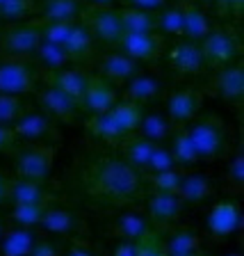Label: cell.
<instances>
[{"instance_id":"cell-5","label":"cell","mask_w":244,"mask_h":256,"mask_svg":"<svg viewBox=\"0 0 244 256\" xmlns=\"http://www.w3.org/2000/svg\"><path fill=\"white\" fill-rule=\"evenodd\" d=\"M82 26L91 32V37L96 42L110 44V46H119L123 37V26L119 18V12L112 7H87L82 10Z\"/></svg>"},{"instance_id":"cell-28","label":"cell","mask_w":244,"mask_h":256,"mask_svg":"<svg viewBox=\"0 0 244 256\" xmlns=\"http://www.w3.org/2000/svg\"><path fill=\"white\" fill-rule=\"evenodd\" d=\"M110 114H112V119L117 122L119 130L128 138V135H133L135 130H137L144 110H142V106H137V103H133V101H121V103L117 101L112 106Z\"/></svg>"},{"instance_id":"cell-25","label":"cell","mask_w":244,"mask_h":256,"mask_svg":"<svg viewBox=\"0 0 244 256\" xmlns=\"http://www.w3.org/2000/svg\"><path fill=\"white\" fill-rule=\"evenodd\" d=\"M213 181L203 174H185L178 186V197L183 204H201L213 197Z\"/></svg>"},{"instance_id":"cell-10","label":"cell","mask_w":244,"mask_h":256,"mask_svg":"<svg viewBox=\"0 0 244 256\" xmlns=\"http://www.w3.org/2000/svg\"><path fill=\"white\" fill-rule=\"evenodd\" d=\"M203 103V94L194 87H185V90H178L174 94H169L167 98V114H169V122L176 126H185L192 119L199 114Z\"/></svg>"},{"instance_id":"cell-35","label":"cell","mask_w":244,"mask_h":256,"mask_svg":"<svg viewBox=\"0 0 244 256\" xmlns=\"http://www.w3.org/2000/svg\"><path fill=\"white\" fill-rule=\"evenodd\" d=\"M34 58L39 60L41 66H46V71H57V69H64L66 62H69V55L64 50L62 46H55V44H48V42H41L34 50Z\"/></svg>"},{"instance_id":"cell-56","label":"cell","mask_w":244,"mask_h":256,"mask_svg":"<svg viewBox=\"0 0 244 256\" xmlns=\"http://www.w3.org/2000/svg\"><path fill=\"white\" fill-rule=\"evenodd\" d=\"M199 2H206V5H210V2H215V0H199Z\"/></svg>"},{"instance_id":"cell-16","label":"cell","mask_w":244,"mask_h":256,"mask_svg":"<svg viewBox=\"0 0 244 256\" xmlns=\"http://www.w3.org/2000/svg\"><path fill=\"white\" fill-rule=\"evenodd\" d=\"M169 62L181 76L199 74V71L206 66L201 46H199L197 42H190V39H183V42H178L174 48H171Z\"/></svg>"},{"instance_id":"cell-31","label":"cell","mask_w":244,"mask_h":256,"mask_svg":"<svg viewBox=\"0 0 244 256\" xmlns=\"http://www.w3.org/2000/svg\"><path fill=\"white\" fill-rule=\"evenodd\" d=\"M87 130L98 140H105V142H123L126 140V135L119 130L117 122L112 119L110 110L103 112V114H91L89 122H87Z\"/></svg>"},{"instance_id":"cell-22","label":"cell","mask_w":244,"mask_h":256,"mask_svg":"<svg viewBox=\"0 0 244 256\" xmlns=\"http://www.w3.org/2000/svg\"><path fill=\"white\" fill-rule=\"evenodd\" d=\"M39 226H41L43 231H48V234H55V236H71L80 229V220L75 218L71 210H66V208L48 206L41 215Z\"/></svg>"},{"instance_id":"cell-50","label":"cell","mask_w":244,"mask_h":256,"mask_svg":"<svg viewBox=\"0 0 244 256\" xmlns=\"http://www.w3.org/2000/svg\"><path fill=\"white\" fill-rule=\"evenodd\" d=\"M112 256H135V240H121V242L114 247Z\"/></svg>"},{"instance_id":"cell-54","label":"cell","mask_w":244,"mask_h":256,"mask_svg":"<svg viewBox=\"0 0 244 256\" xmlns=\"http://www.w3.org/2000/svg\"><path fill=\"white\" fill-rule=\"evenodd\" d=\"M224 256H242L240 252H229V254H224Z\"/></svg>"},{"instance_id":"cell-23","label":"cell","mask_w":244,"mask_h":256,"mask_svg":"<svg viewBox=\"0 0 244 256\" xmlns=\"http://www.w3.org/2000/svg\"><path fill=\"white\" fill-rule=\"evenodd\" d=\"M160 94H162V82L149 74H135L126 85V101H133L137 106L153 101Z\"/></svg>"},{"instance_id":"cell-51","label":"cell","mask_w":244,"mask_h":256,"mask_svg":"<svg viewBox=\"0 0 244 256\" xmlns=\"http://www.w3.org/2000/svg\"><path fill=\"white\" fill-rule=\"evenodd\" d=\"M7 188H9V178L0 172V204L7 202Z\"/></svg>"},{"instance_id":"cell-37","label":"cell","mask_w":244,"mask_h":256,"mask_svg":"<svg viewBox=\"0 0 244 256\" xmlns=\"http://www.w3.org/2000/svg\"><path fill=\"white\" fill-rule=\"evenodd\" d=\"M155 26H158V34H174V37H183V10L181 5L167 7L160 14H155Z\"/></svg>"},{"instance_id":"cell-48","label":"cell","mask_w":244,"mask_h":256,"mask_svg":"<svg viewBox=\"0 0 244 256\" xmlns=\"http://www.w3.org/2000/svg\"><path fill=\"white\" fill-rule=\"evenodd\" d=\"M66 256H96V252L91 250L87 242H82V240H75V242H71L69 250H66Z\"/></svg>"},{"instance_id":"cell-6","label":"cell","mask_w":244,"mask_h":256,"mask_svg":"<svg viewBox=\"0 0 244 256\" xmlns=\"http://www.w3.org/2000/svg\"><path fill=\"white\" fill-rule=\"evenodd\" d=\"M34 82H37V74L25 58L2 55L0 60V94H27L34 90Z\"/></svg>"},{"instance_id":"cell-41","label":"cell","mask_w":244,"mask_h":256,"mask_svg":"<svg viewBox=\"0 0 244 256\" xmlns=\"http://www.w3.org/2000/svg\"><path fill=\"white\" fill-rule=\"evenodd\" d=\"M242 183H244V154L242 149H238L233 160L229 162V170H226V190L240 194L242 192Z\"/></svg>"},{"instance_id":"cell-53","label":"cell","mask_w":244,"mask_h":256,"mask_svg":"<svg viewBox=\"0 0 244 256\" xmlns=\"http://www.w3.org/2000/svg\"><path fill=\"white\" fill-rule=\"evenodd\" d=\"M201 254V252H199ZM167 256H197V254H167Z\"/></svg>"},{"instance_id":"cell-29","label":"cell","mask_w":244,"mask_h":256,"mask_svg":"<svg viewBox=\"0 0 244 256\" xmlns=\"http://www.w3.org/2000/svg\"><path fill=\"white\" fill-rule=\"evenodd\" d=\"M119 18H121L123 32H139V34L158 32L153 12L135 10V7H123V10H119Z\"/></svg>"},{"instance_id":"cell-3","label":"cell","mask_w":244,"mask_h":256,"mask_svg":"<svg viewBox=\"0 0 244 256\" xmlns=\"http://www.w3.org/2000/svg\"><path fill=\"white\" fill-rule=\"evenodd\" d=\"M55 149L50 144H30L16 156V174L18 178L43 183L53 172Z\"/></svg>"},{"instance_id":"cell-15","label":"cell","mask_w":244,"mask_h":256,"mask_svg":"<svg viewBox=\"0 0 244 256\" xmlns=\"http://www.w3.org/2000/svg\"><path fill=\"white\" fill-rule=\"evenodd\" d=\"M137 64L133 58H128L121 50H114V53H105L98 60V76L105 78L112 85H119V82H128L137 74Z\"/></svg>"},{"instance_id":"cell-34","label":"cell","mask_w":244,"mask_h":256,"mask_svg":"<svg viewBox=\"0 0 244 256\" xmlns=\"http://www.w3.org/2000/svg\"><path fill=\"white\" fill-rule=\"evenodd\" d=\"M37 12V0H0V21L5 18L9 23H18Z\"/></svg>"},{"instance_id":"cell-47","label":"cell","mask_w":244,"mask_h":256,"mask_svg":"<svg viewBox=\"0 0 244 256\" xmlns=\"http://www.w3.org/2000/svg\"><path fill=\"white\" fill-rule=\"evenodd\" d=\"M128 7H135V10H144V12H158L165 7L167 0H123Z\"/></svg>"},{"instance_id":"cell-49","label":"cell","mask_w":244,"mask_h":256,"mask_svg":"<svg viewBox=\"0 0 244 256\" xmlns=\"http://www.w3.org/2000/svg\"><path fill=\"white\" fill-rule=\"evenodd\" d=\"M16 135L11 130V126H0V151H9L16 142Z\"/></svg>"},{"instance_id":"cell-45","label":"cell","mask_w":244,"mask_h":256,"mask_svg":"<svg viewBox=\"0 0 244 256\" xmlns=\"http://www.w3.org/2000/svg\"><path fill=\"white\" fill-rule=\"evenodd\" d=\"M219 14H233V16H242V7H244V0H215Z\"/></svg>"},{"instance_id":"cell-21","label":"cell","mask_w":244,"mask_h":256,"mask_svg":"<svg viewBox=\"0 0 244 256\" xmlns=\"http://www.w3.org/2000/svg\"><path fill=\"white\" fill-rule=\"evenodd\" d=\"M94 42L91 32L87 30L82 23H73L71 26V32L66 42H64V50L69 55V60H75V62H89L94 58Z\"/></svg>"},{"instance_id":"cell-43","label":"cell","mask_w":244,"mask_h":256,"mask_svg":"<svg viewBox=\"0 0 244 256\" xmlns=\"http://www.w3.org/2000/svg\"><path fill=\"white\" fill-rule=\"evenodd\" d=\"M176 165V160L174 156H171L169 149H165V146H155L153 154H151L149 162H146V170L151 172V174H158V172H167V170H174Z\"/></svg>"},{"instance_id":"cell-55","label":"cell","mask_w":244,"mask_h":256,"mask_svg":"<svg viewBox=\"0 0 244 256\" xmlns=\"http://www.w3.org/2000/svg\"><path fill=\"white\" fill-rule=\"evenodd\" d=\"M2 234H5V226H2V222H0V238H2Z\"/></svg>"},{"instance_id":"cell-36","label":"cell","mask_w":244,"mask_h":256,"mask_svg":"<svg viewBox=\"0 0 244 256\" xmlns=\"http://www.w3.org/2000/svg\"><path fill=\"white\" fill-rule=\"evenodd\" d=\"M139 135L151 142H162V140L169 135V122H167L162 114L158 112H151V114H142V122L137 126Z\"/></svg>"},{"instance_id":"cell-12","label":"cell","mask_w":244,"mask_h":256,"mask_svg":"<svg viewBox=\"0 0 244 256\" xmlns=\"http://www.w3.org/2000/svg\"><path fill=\"white\" fill-rule=\"evenodd\" d=\"M7 202H11V206H50L55 202V194L48 192L41 183L25 181V178H9Z\"/></svg>"},{"instance_id":"cell-46","label":"cell","mask_w":244,"mask_h":256,"mask_svg":"<svg viewBox=\"0 0 244 256\" xmlns=\"http://www.w3.org/2000/svg\"><path fill=\"white\" fill-rule=\"evenodd\" d=\"M27 256H59V250L50 242V240H37V245L30 250V254Z\"/></svg>"},{"instance_id":"cell-20","label":"cell","mask_w":244,"mask_h":256,"mask_svg":"<svg viewBox=\"0 0 244 256\" xmlns=\"http://www.w3.org/2000/svg\"><path fill=\"white\" fill-rule=\"evenodd\" d=\"M37 231L30 226H14L0 238V256H27L37 245Z\"/></svg>"},{"instance_id":"cell-39","label":"cell","mask_w":244,"mask_h":256,"mask_svg":"<svg viewBox=\"0 0 244 256\" xmlns=\"http://www.w3.org/2000/svg\"><path fill=\"white\" fill-rule=\"evenodd\" d=\"M48 206H11L9 210V220L16 224V226H39L41 222V215Z\"/></svg>"},{"instance_id":"cell-26","label":"cell","mask_w":244,"mask_h":256,"mask_svg":"<svg viewBox=\"0 0 244 256\" xmlns=\"http://www.w3.org/2000/svg\"><path fill=\"white\" fill-rule=\"evenodd\" d=\"M181 10H183V37L199 44L210 32L208 16L197 5H192V2H183Z\"/></svg>"},{"instance_id":"cell-38","label":"cell","mask_w":244,"mask_h":256,"mask_svg":"<svg viewBox=\"0 0 244 256\" xmlns=\"http://www.w3.org/2000/svg\"><path fill=\"white\" fill-rule=\"evenodd\" d=\"M135 256H167L165 238L151 229L144 238L135 240Z\"/></svg>"},{"instance_id":"cell-9","label":"cell","mask_w":244,"mask_h":256,"mask_svg":"<svg viewBox=\"0 0 244 256\" xmlns=\"http://www.w3.org/2000/svg\"><path fill=\"white\" fill-rule=\"evenodd\" d=\"M210 94L226 103H242L244 96V69L242 64H226L215 74L210 82Z\"/></svg>"},{"instance_id":"cell-42","label":"cell","mask_w":244,"mask_h":256,"mask_svg":"<svg viewBox=\"0 0 244 256\" xmlns=\"http://www.w3.org/2000/svg\"><path fill=\"white\" fill-rule=\"evenodd\" d=\"M23 114V103L18 96L0 94V126H14V122Z\"/></svg>"},{"instance_id":"cell-4","label":"cell","mask_w":244,"mask_h":256,"mask_svg":"<svg viewBox=\"0 0 244 256\" xmlns=\"http://www.w3.org/2000/svg\"><path fill=\"white\" fill-rule=\"evenodd\" d=\"M199 46H201L206 66H213V69H222L231 64L240 53L238 37H233V32L226 28H210V32L199 42Z\"/></svg>"},{"instance_id":"cell-1","label":"cell","mask_w":244,"mask_h":256,"mask_svg":"<svg viewBox=\"0 0 244 256\" xmlns=\"http://www.w3.org/2000/svg\"><path fill=\"white\" fill-rule=\"evenodd\" d=\"M85 188L91 197L126 204L142 192V176L123 158H98L87 167Z\"/></svg>"},{"instance_id":"cell-7","label":"cell","mask_w":244,"mask_h":256,"mask_svg":"<svg viewBox=\"0 0 244 256\" xmlns=\"http://www.w3.org/2000/svg\"><path fill=\"white\" fill-rule=\"evenodd\" d=\"M41 44V23H14L0 34V50L9 58H27Z\"/></svg>"},{"instance_id":"cell-40","label":"cell","mask_w":244,"mask_h":256,"mask_svg":"<svg viewBox=\"0 0 244 256\" xmlns=\"http://www.w3.org/2000/svg\"><path fill=\"white\" fill-rule=\"evenodd\" d=\"M183 176L185 174H183L181 167H174V170L151 174L149 181H151V186H153L155 192H178V186H181Z\"/></svg>"},{"instance_id":"cell-2","label":"cell","mask_w":244,"mask_h":256,"mask_svg":"<svg viewBox=\"0 0 244 256\" xmlns=\"http://www.w3.org/2000/svg\"><path fill=\"white\" fill-rule=\"evenodd\" d=\"M187 135L194 144L199 160H215L229 149V128L217 114H208V117L197 119L187 128Z\"/></svg>"},{"instance_id":"cell-14","label":"cell","mask_w":244,"mask_h":256,"mask_svg":"<svg viewBox=\"0 0 244 256\" xmlns=\"http://www.w3.org/2000/svg\"><path fill=\"white\" fill-rule=\"evenodd\" d=\"M37 101L41 106V110H46L48 117H57L64 119V122H73L80 112V101L66 96L64 92L55 90V87H43V90L37 92Z\"/></svg>"},{"instance_id":"cell-52","label":"cell","mask_w":244,"mask_h":256,"mask_svg":"<svg viewBox=\"0 0 244 256\" xmlns=\"http://www.w3.org/2000/svg\"><path fill=\"white\" fill-rule=\"evenodd\" d=\"M114 0H89V5L91 7H110Z\"/></svg>"},{"instance_id":"cell-8","label":"cell","mask_w":244,"mask_h":256,"mask_svg":"<svg viewBox=\"0 0 244 256\" xmlns=\"http://www.w3.org/2000/svg\"><path fill=\"white\" fill-rule=\"evenodd\" d=\"M162 48H165V37L158 32H149V34L123 32L119 42V50L133 58L135 62H155L162 55Z\"/></svg>"},{"instance_id":"cell-19","label":"cell","mask_w":244,"mask_h":256,"mask_svg":"<svg viewBox=\"0 0 244 256\" xmlns=\"http://www.w3.org/2000/svg\"><path fill=\"white\" fill-rule=\"evenodd\" d=\"M87 80L89 76L80 69H57V71H46V85L55 87V90L64 92L66 96L80 101L85 94Z\"/></svg>"},{"instance_id":"cell-17","label":"cell","mask_w":244,"mask_h":256,"mask_svg":"<svg viewBox=\"0 0 244 256\" xmlns=\"http://www.w3.org/2000/svg\"><path fill=\"white\" fill-rule=\"evenodd\" d=\"M16 138L23 140H43L55 135V124L46 112H23L11 126Z\"/></svg>"},{"instance_id":"cell-33","label":"cell","mask_w":244,"mask_h":256,"mask_svg":"<svg viewBox=\"0 0 244 256\" xmlns=\"http://www.w3.org/2000/svg\"><path fill=\"white\" fill-rule=\"evenodd\" d=\"M167 254H199L201 252V238L192 229H176L165 240Z\"/></svg>"},{"instance_id":"cell-11","label":"cell","mask_w":244,"mask_h":256,"mask_svg":"<svg viewBox=\"0 0 244 256\" xmlns=\"http://www.w3.org/2000/svg\"><path fill=\"white\" fill-rule=\"evenodd\" d=\"M242 229V208L235 202H219L208 213V231L215 238H229Z\"/></svg>"},{"instance_id":"cell-18","label":"cell","mask_w":244,"mask_h":256,"mask_svg":"<svg viewBox=\"0 0 244 256\" xmlns=\"http://www.w3.org/2000/svg\"><path fill=\"white\" fill-rule=\"evenodd\" d=\"M183 199L178 197V192H153L149 197V218L158 224H171L181 218L183 213Z\"/></svg>"},{"instance_id":"cell-57","label":"cell","mask_w":244,"mask_h":256,"mask_svg":"<svg viewBox=\"0 0 244 256\" xmlns=\"http://www.w3.org/2000/svg\"><path fill=\"white\" fill-rule=\"evenodd\" d=\"M197 256H201V254H197Z\"/></svg>"},{"instance_id":"cell-27","label":"cell","mask_w":244,"mask_h":256,"mask_svg":"<svg viewBox=\"0 0 244 256\" xmlns=\"http://www.w3.org/2000/svg\"><path fill=\"white\" fill-rule=\"evenodd\" d=\"M155 149V142L142 138V135H128L123 140V156H126V162L133 165L135 170H146V162H149L151 154Z\"/></svg>"},{"instance_id":"cell-30","label":"cell","mask_w":244,"mask_h":256,"mask_svg":"<svg viewBox=\"0 0 244 256\" xmlns=\"http://www.w3.org/2000/svg\"><path fill=\"white\" fill-rule=\"evenodd\" d=\"M149 231H151L149 220L144 218L142 213H137V210L123 213L121 218L117 220V224H114V234L123 240H139L149 234Z\"/></svg>"},{"instance_id":"cell-24","label":"cell","mask_w":244,"mask_h":256,"mask_svg":"<svg viewBox=\"0 0 244 256\" xmlns=\"http://www.w3.org/2000/svg\"><path fill=\"white\" fill-rule=\"evenodd\" d=\"M82 10V0H43L39 12L43 23H75Z\"/></svg>"},{"instance_id":"cell-13","label":"cell","mask_w":244,"mask_h":256,"mask_svg":"<svg viewBox=\"0 0 244 256\" xmlns=\"http://www.w3.org/2000/svg\"><path fill=\"white\" fill-rule=\"evenodd\" d=\"M117 103V90L112 82H107L101 76H89L85 87V94L80 98V106L89 110L91 114H103V112L112 110V106Z\"/></svg>"},{"instance_id":"cell-32","label":"cell","mask_w":244,"mask_h":256,"mask_svg":"<svg viewBox=\"0 0 244 256\" xmlns=\"http://www.w3.org/2000/svg\"><path fill=\"white\" fill-rule=\"evenodd\" d=\"M171 156H174L176 165L178 167H187L197 162V151H194V144H192L190 135H187L185 126H176V133L171 138Z\"/></svg>"},{"instance_id":"cell-44","label":"cell","mask_w":244,"mask_h":256,"mask_svg":"<svg viewBox=\"0 0 244 256\" xmlns=\"http://www.w3.org/2000/svg\"><path fill=\"white\" fill-rule=\"evenodd\" d=\"M71 26L73 23H46L41 28V42L64 46V42H66V37H69V32H71Z\"/></svg>"}]
</instances>
